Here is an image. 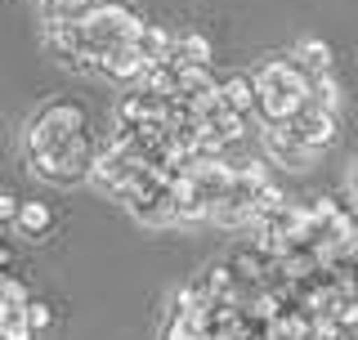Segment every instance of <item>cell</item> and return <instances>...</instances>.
<instances>
[{
  "instance_id": "obj_14",
  "label": "cell",
  "mask_w": 358,
  "mask_h": 340,
  "mask_svg": "<svg viewBox=\"0 0 358 340\" xmlns=\"http://www.w3.org/2000/svg\"><path fill=\"white\" fill-rule=\"evenodd\" d=\"M331 318L341 323L345 332H354V327H358V291H350V296L336 300V313H331Z\"/></svg>"
},
{
  "instance_id": "obj_7",
  "label": "cell",
  "mask_w": 358,
  "mask_h": 340,
  "mask_svg": "<svg viewBox=\"0 0 358 340\" xmlns=\"http://www.w3.org/2000/svg\"><path fill=\"white\" fill-rule=\"evenodd\" d=\"M220 94L229 99L233 112H242V117L255 121V108H260V81H255V76H246V72L224 76V81H220Z\"/></svg>"
},
{
  "instance_id": "obj_15",
  "label": "cell",
  "mask_w": 358,
  "mask_h": 340,
  "mask_svg": "<svg viewBox=\"0 0 358 340\" xmlns=\"http://www.w3.org/2000/svg\"><path fill=\"white\" fill-rule=\"evenodd\" d=\"M22 201L14 197V192H0V224H14V215H18Z\"/></svg>"
},
{
  "instance_id": "obj_6",
  "label": "cell",
  "mask_w": 358,
  "mask_h": 340,
  "mask_svg": "<svg viewBox=\"0 0 358 340\" xmlns=\"http://www.w3.org/2000/svg\"><path fill=\"white\" fill-rule=\"evenodd\" d=\"M143 67H148V59L139 54V45H121V50H112L108 59L99 63V76L112 81V85H121V90H130V85H139Z\"/></svg>"
},
{
  "instance_id": "obj_8",
  "label": "cell",
  "mask_w": 358,
  "mask_h": 340,
  "mask_svg": "<svg viewBox=\"0 0 358 340\" xmlns=\"http://www.w3.org/2000/svg\"><path fill=\"white\" fill-rule=\"evenodd\" d=\"M201 220H210V201L188 179H179L175 197H171V224H201Z\"/></svg>"
},
{
  "instance_id": "obj_13",
  "label": "cell",
  "mask_w": 358,
  "mask_h": 340,
  "mask_svg": "<svg viewBox=\"0 0 358 340\" xmlns=\"http://www.w3.org/2000/svg\"><path fill=\"white\" fill-rule=\"evenodd\" d=\"M27 323H31V332H36V336H45V332L54 327V309H50L45 300L31 296V300H27Z\"/></svg>"
},
{
  "instance_id": "obj_11",
  "label": "cell",
  "mask_w": 358,
  "mask_h": 340,
  "mask_svg": "<svg viewBox=\"0 0 358 340\" xmlns=\"http://www.w3.org/2000/svg\"><path fill=\"white\" fill-rule=\"evenodd\" d=\"M171 63H179V67H184V63H210V41L201 36V31H179Z\"/></svg>"
},
{
  "instance_id": "obj_4",
  "label": "cell",
  "mask_w": 358,
  "mask_h": 340,
  "mask_svg": "<svg viewBox=\"0 0 358 340\" xmlns=\"http://www.w3.org/2000/svg\"><path fill=\"white\" fill-rule=\"evenodd\" d=\"M287 126H291V134H296L305 148L327 153L336 143V108H322V104H313V99H305V104L287 117Z\"/></svg>"
},
{
  "instance_id": "obj_9",
  "label": "cell",
  "mask_w": 358,
  "mask_h": 340,
  "mask_svg": "<svg viewBox=\"0 0 358 340\" xmlns=\"http://www.w3.org/2000/svg\"><path fill=\"white\" fill-rule=\"evenodd\" d=\"M54 211L45 206V201H22L18 206V215H14V229L27 237V242H45V237L54 233Z\"/></svg>"
},
{
  "instance_id": "obj_10",
  "label": "cell",
  "mask_w": 358,
  "mask_h": 340,
  "mask_svg": "<svg viewBox=\"0 0 358 340\" xmlns=\"http://www.w3.org/2000/svg\"><path fill=\"white\" fill-rule=\"evenodd\" d=\"M139 54L148 63H166L175 54V31H166V27H157V22H143V31H139Z\"/></svg>"
},
{
  "instance_id": "obj_12",
  "label": "cell",
  "mask_w": 358,
  "mask_h": 340,
  "mask_svg": "<svg viewBox=\"0 0 358 340\" xmlns=\"http://www.w3.org/2000/svg\"><path fill=\"white\" fill-rule=\"evenodd\" d=\"M291 59L305 67L309 76H313V72H331V50H327L322 41H313V36H309V41H300L296 50H291Z\"/></svg>"
},
{
  "instance_id": "obj_1",
  "label": "cell",
  "mask_w": 358,
  "mask_h": 340,
  "mask_svg": "<svg viewBox=\"0 0 358 340\" xmlns=\"http://www.w3.org/2000/svg\"><path fill=\"white\" fill-rule=\"evenodd\" d=\"M255 81H260V108H255L260 126H278V121H287L291 112L309 99V72L291 59V54H287V59L264 63L260 72H255Z\"/></svg>"
},
{
  "instance_id": "obj_3",
  "label": "cell",
  "mask_w": 358,
  "mask_h": 340,
  "mask_svg": "<svg viewBox=\"0 0 358 340\" xmlns=\"http://www.w3.org/2000/svg\"><path fill=\"white\" fill-rule=\"evenodd\" d=\"M148 166V157H143L139 139H126V143H112L108 153H99L94 170H90V184L94 192H103V197H126V188L139 179V170Z\"/></svg>"
},
{
  "instance_id": "obj_2",
  "label": "cell",
  "mask_w": 358,
  "mask_h": 340,
  "mask_svg": "<svg viewBox=\"0 0 358 340\" xmlns=\"http://www.w3.org/2000/svg\"><path fill=\"white\" fill-rule=\"evenodd\" d=\"M81 130H90L85 108L72 104V99H54V104H45L36 117L27 121V130H22V148H27V157H31V153L50 148V143H59V139H72V134H81Z\"/></svg>"
},
{
  "instance_id": "obj_5",
  "label": "cell",
  "mask_w": 358,
  "mask_h": 340,
  "mask_svg": "<svg viewBox=\"0 0 358 340\" xmlns=\"http://www.w3.org/2000/svg\"><path fill=\"white\" fill-rule=\"evenodd\" d=\"M260 143H264V157L268 162H278V166H287V170H309L313 166V148H305V143L291 134L287 121H278V126H264L260 130Z\"/></svg>"
}]
</instances>
